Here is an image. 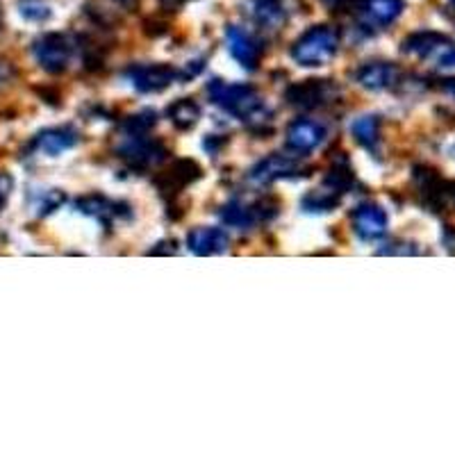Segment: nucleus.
I'll return each instance as SVG.
<instances>
[{
    "mask_svg": "<svg viewBox=\"0 0 455 455\" xmlns=\"http://www.w3.org/2000/svg\"><path fill=\"white\" fill-rule=\"evenodd\" d=\"M207 96L223 112L233 114L237 119H255L262 114V99L251 84H228L221 80H212L207 84Z\"/></svg>",
    "mask_w": 455,
    "mask_h": 455,
    "instance_id": "nucleus-1",
    "label": "nucleus"
},
{
    "mask_svg": "<svg viewBox=\"0 0 455 455\" xmlns=\"http://www.w3.org/2000/svg\"><path fill=\"white\" fill-rule=\"evenodd\" d=\"M221 144H226V140H217L214 141V135L212 137H207L205 141H203V148L207 150V153H212V156H217V150H219V146Z\"/></svg>",
    "mask_w": 455,
    "mask_h": 455,
    "instance_id": "nucleus-30",
    "label": "nucleus"
},
{
    "mask_svg": "<svg viewBox=\"0 0 455 455\" xmlns=\"http://www.w3.org/2000/svg\"><path fill=\"white\" fill-rule=\"evenodd\" d=\"M451 5H453V10H455V0H451Z\"/></svg>",
    "mask_w": 455,
    "mask_h": 455,
    "instance_id": "nucleus-35",
    "label": "nucleus"
},
{
    "mask_svg": "<svg viewBox=\"0 0 455 455\" xmlns=\"http://www.w3.org/2000/svg\"><path fill=\"white\" fill-rule=\"evenodd\" d=\"M0 28H3V10H0Z\"/></svg>",
    "mask_w": 455,
    "mask_h": 455,
    "instance_id": "nucleus-34",
    "label": "nucleus"
},
{
    "mask_svg": "<svg viewBox=\"0 0 455 455\" xmlns=\"http://www.w3.org/2000/svg\"><path fill=\"white\" fill-rule=\"evenodd\" d=\"M355 78L364 89L380 92V89H387L396 83L398 68L394 67L392 62H371L364 64V67L355 73Z\"/></svg>",
    "mask_w": 455,
    "mask_h": 455,
    "instance_id": "nucleus-15",
    "label": "nucleus"
},
{
    "mask_svg": "<svg viewBox=\"0 0 455 455\" xmlns=\"http://www.w3.org/2000/svg\"><path fill=\"white\" fill-rule=\"evenodd\" d=\"M339 32L332 26H315L300 35L291 46V60L300 67H323L335 57Z\"/></svg>",
    "mask_w": 455,
    "mask_h": 455,
    "instance_id": "nucleus-2",
    "label": "nucleus"
},
{
    "mask_svg": "<svg viewBox=\"0 0 455 455\" xmlns=\"http://www.w3.org/2000/svg\"><path fill=\"white\" fill-rule=\"evenodd\" d=\"M299 171V162L290 156H283V153H274V156L264 157L259 164L253 166L251 171V180L255 185H269V182L283 180V178L296 176Z\"/></svg>",
    "mask_w": 455,
    "mask_h": 455,
    "instance_id": "nucleus-10",
    "label": "nucleus"
},
{
    "mask_svg": "<svg viewBox=\"0 0 455 455\" xmlns=\"http://www.w3.org/2000/svg\"><path fill=\"white\" fill-rule=\"evenodd\" d=\"M328 5H341V3H347V0H326Z\"/></svg>",
    "mask_w": 455,
    "mask_h": 455,
    "instance_id": "nucleus-33",
    "label": "nucleus"
},
{
    "mask_svg": "<svg viewBox=\"0 0 455 455\" xmlns=\"http://www.w3.org/2000/svg\"><path fill=\"white\" fill-rule=\"evenodd\" d=\"M405 3L403 0H363L360 12H363L364 21L373 26H389L403 14Z\"/></svg>",
    "mask_w": 455,
    "mask_h": 455,
    "instance_id": "nucleus-16",
    "label": "nucleus"
},
{
    "mask_svg": "<svg viewBox=\"0 0 455 455\" xmlns=\"http://www.w3.org/2000/svg\"><path fill=\"white\" fill-rule=\"evenodd\" d=\"M287 148L294 150V153H312L315 148H319L321 141L326 140V128L319 124V121L312 119H300L290 124L287 128Z\"/></svg>",
    "mask_w": 455,
    "mask_h": 455,
    "instance_id": "nucleus-9",
    "label": "nucleus"
},
{
    "mask_svg": "<svg viewBox=\"0 0 455 455\" xmlns=\"http://www.w3.org/2000/svg\"><path fill=\"white\" fill-rule=\"evenodd\" d=\"M166 148L156 140H148L146 135L128 137L125 135V141L119 146V157L132 169H150V166L160 164V162L166 160Z\"/></svg>",
    "mask_w": 455,
    "mask_h": 455,
    "instance_id": "nucleus-4",
    "label": "nucleus"
},
{
    "mask_svg": "<svg viewBox=\"0 0 455 455\" xmlns=\"http://www.w3.org/2000/svg\"><path fill=\"white\" fill-rule=\"evenodd\" d=\"M353 180H355V176H353V169L348 166V162L344 160V157H339L337 162H332L331 171H328L326 180H323V185L331 187L332 192L337 194H347L348 189L353 187Z\"/></svg>",
    "mask_w": 455,
    "mask_h": 455,
    "instance_id": "nucleus-21",
    "label": "nucleus"
},
{
    "mask_svg": "<svg viewBox=\"0 0 455 455\" xmlns=\"http://www.w3.org/2000/svg\"><path fill=\"white\" fill-rule=\"evenodd\" d=\"M251 16L267 30H280L287 21V10L283 0H251Z\"/></svg>",
    "mask_w": 455,
    "mask_h": 455,
    "instance_id": "nucleus-17",
    "label": "nucleus"
},
{
    "mask_svg": "<svg viewBox=\"0 0 455 455\" xmlns=\"http://www.w3.org/2000/svg\"><path fill=\"white\" fill-rule=\"evenodd\" d=\"M198 178H201V166L196 162L178 160L169 166V171L156 178V185L164 196H178L185 187L196 182Z\"/></svg>",
    "mask_w": 455,
    "mask_h": 455,
    "instance_id": "nucleus-8",
    "label": "nucleus"
},
{
    "mask_svg": "<svg viewBox=\"0 0 455 455\" xmlns=\"http://www.w3.org/2000/svg\"><path fill=\"white\" fill-rule=\"evenodd\" d=\"M187 246L196 255H219L228 249V235L221 228H194Z\"/></svg>",
    "mask_w": 455,
    "mask_h": 455,
    "instance_id": "nucleus-14",
    "label": "nucleus"
},
{
    "mask_svg": "<svg viewBox=\"0 0 455 455\" xmlns=\"http://www.w3.org/2000/svg\"><path fill=\"white\" fill-rule=\"evenodd\" d=\"M5 78H7V67L5 64H0V83H3Z\"/></svg>",
    "mask_w": 455,
    "mask_h": 455,
    "instance_id": "nucleus-32",
    "label": "nucleus"
},
{
    "mask_svg": "<svg viewBox=\"0 0 455 455\" xmlns=\"http://www.w3.org/2000/svg\"><path fill=\"white\" fill-rule=\"evenodd\" d=\"M221 219L226 226H233V228H251L255 221V212L251 207L242 205V203L233 201L228 203L226 207H221Z\"/></svg>",
    "mask_w": 455,
    "mask_h": 455,
    "instance_id": "nucleus-23",
    "label": "nucleus"
},
{
    "mask_svg": "<svg viewBox=\"0 0 455 455\" xmlns=\"http://www.w3.org/2000/svg\"><path fill=\"white\" fill-rule=\"evenodd\" d=\"M255 219H262V221H267V219H274L275 214H278V203L274 201V198H262L259 203H255Z\"/></svg>",
    "mask_w": 455,
    "mask_h": 455,
    "instance_id": "nucleus-27",
    "label": "nucleus"
},
{
    "mask_svg": "<svg viewBox=\"0 0 455 455\" xmlns=\"http://www.w3.org/2000/svg\"><path fill=\"white\" fill-rule=\"evenodd\" d=\"M166 116L178 130H192L201 119V108H198L196 100L180 99L166 108Z\"/></svg>",
    "mask_w": 455,
    "mask_h": 455,
    "instance_id": "nucleus-19",
    "label": "nucleus"
},
{
    "mask_svg": "<svg viewBox=\"0 0 455 455\" xmlns=\"http://www.w3.org/2000/svg\"><path fill=\"white\" fill-rule=\"evenodd\" d=\"M156 125V112H150V109H144L140 114H132L128 119L124 121V132L128 137H137V135H146L150 128Z\"/></svg>",
    "mask_w": 455,
    "mask_h": 455,
    "instance_id": "nucleus-24",
    "label": "nucleus"
},
{
    "mask_svg": "<svg viewBox=\"0 0 455 455\" xmlns=\"http://www.w3.org/2000/svg\"><path fill=\"white\" fill-rule=\"evenodd\" d=\"M125 78L130 80V84L141 93H156L162 89L171 87L176 83L178 71L169 64H144V67H132L125 71Z\"/></svg>",
    "mask_w": 455,
    "mask_h": 455,
    "instance_id": "nucleus-6",
    "label": "nucleus"
},
{
    "mask_svg": "<svg viewBox=\"0 0 455 455\" xmlns=\"http://www.w3.org/2000/svg\"><path fill=\"white\" fill-rule=\"evenodd\" d=\"M332 96H335V84L331 80H303L284 92L287 103L299 109L321 108V105L331 103Z\"/></svg>",
    "mask_w": 455,
    "mask_h": 455,
    "instance_id": "nucleus-5",
    "label": "nucleus"
},
{
    "mask_svg": "<svg viewBox=\"0 0 455 455\" xmlns=\"http://www.w3.org/2000/svg\"><path fill=\"white\" fill-rule=\"evenodd\" d=\"M351 132L353 137H355L357 144H363L364 148L376 153L378 141H380V119L373 116V114H364V116L353 121Z\"/></svg>",
    "mask_w": 455,
    "mask_h": 455,
    "instance_id": "nucleus-20",
    "label": "nucleus"
},
{
    "mask_svg": "<svg viewBox=\"0 0 455 455\" xmlns=\"http://www.w3.org/2000/svg\"><path fill=\"white\" fill-rule=\"evenodd\" d=\"M176 3H182V0H176Z\"/></svg>",
    "mask_w": 455,
    "mask_h": 455,
    "instance_id": "nucleus-37",
    "label": "nucleus"
},
{
    "mask_svg": "<svg viewBox=\"0 0 455 455\" xmlns=\"http://www.w3.org/2000/svg\"><path fill=\"white\" fill-rule=\"evenodd\" d=\"M353 230L364 242H376L387 233V214L376 203H363L353 212Z\"/></svg>",
    "mask_w": 455,
    "mask_h": 455,
    "instance_id": "nucleus-7",
    "label": "nucleus"
},
{
    "mask_svg": "<svg viewBox=\"0 0 455 455\" xmlns=\"http://www.w3.org/2000/svg\"><path fill=\"white\" fill-rule=\"evenodd\" d=\"M226 42H228V51L230 55L242 64L246 71H253L259 62V46L255 42L253 36L249 35L246 30L237 26H230L226 32Z\"/></svg>",
    "mask_w": 455,
    "mask_h": 455,
    "instance_id": "nucleus-12",
    "label": "nucleus"
},
{
    "mask_svg": "<svg viewBox=\"0 0 455 455\" xmlns=\"http://www.w3.org/2000/svg\"><path fill=\"white\" fill-rule=\"evenodd\" d=\"M440 67H446V68L455 67V48H453V46L446 48L444 55L440 57Z\"/></svg>",
    "mask_w": 455,
    "mask_h": 455,
    "instance_id": "nucleus-29",
    "label": "nucleus"
},
{
    "mask_svg": "<svg viewBox=\"0 0 455 455\" xmlns=\"http://www.w3.org/2000/svg\"><path fill=\"white\" fill-rule=\"evenodd\" d=\"M76 207H78L83 214H87V217H93L96 221L105 223V226H109L114 219H128L130 214H132L125 203L109 201V198L100 196V194L83 196L78 203H76Z\"/></svg>",
    "mask_w": 455,
    "mask_h": 455,
    "instance_id": "nucleus-11",
    "label": "nucleus"
},
{
    "mask_svg": "<svg viewBox=\"0 0 455 455\" xmlns=\"http://www.w3.org/2000/svg\"><path fill=\"white\" fill-rule=\"evenodd\" d=\"M78 132L68 125H62V128H48L42 130L39 135L35 137L32 141V148L36 153H44L48 157H55V156H62L64 150L73 148V146L78 144Z\"/></svg>",
    "mask_w": 455,
    "mask_h": 455,
    "instance_id": "nucleus-13",
    "label": "nucleus"
},
{
    "mask_svg": "<svg viewBox=\"0 0 455 455\" xmlns=\"http://www.w3.org/2000/svg\"><path fill=\"white\" fill-rule=\"evenodd\" d=\"M62 203H64V194L60 192V189H44V192H39L35 196L32 207H35V212L39 214V217H44V214H51L52 210H57Z\"/></svg>",
    "mask_w": 455,
    "mask_h": 455,
    "instance_id": "nucleus-26",
    "label": "nucleus"
},
{
    "mask_svg": "<svg viewBox=\"0 0 455 455\" xmlns=\"http://www.w3.org/2000/svg\"><path fill=\"white\" fill-rule=\"evenodd\" d=\"M73 52H76L73 42L60 32H48L32 44V55L46 73L67 71L73 60Z\"/></svg>",
    "mask_w": 455,
    "mask_h": 455,
    "instance_id": "nucleus-3",
    "label": "nucleus"
},
{
    "mask_svg": "<svg viewBox=\"0 0 455 455\" xmlns=\"http://www.w3.org/2000/svg\"><path fill=\"white\" fill-rule=\"evenodd\" d=\"M339 198L341 194L332 192L331 187L323 185V189L307 194V196L303 198V210H306V212H331L332 207L339 205Z\"/></svg>",
    "mask_w": 455,
    "mask_h": 455,
    "instance_id": "nucleus-22",
    "label": "nucleus"
},
{
    "mask_svg": "<svg viewBox=\"0 0 455 455\" xmlns=\"http://www.w3.org/2000/svg\"><path fill=\"white\" fill-rule=\"evenodd\" d=\"M444 87H446V92H451V93H455V80H444Z\"/></svg>",
    "mask_w": 455,
    "mask_h": 455,
    "instance_id": "nucleus-31",
    "label": "nucleus"
},
{
    "mask_svg": "<svg viewBox=\"0 0 455 455\" xmlns=\"http://www.w3.org/2000/svg\"><path fill=\"white\" fill-rule=\"evenodd\" d=\"M19 14L30 23H44L51 19V5L46 0H19Z\"/></svg>",
    "mask_w": 455,
    "mask_h": 455,
    "instance_id": "nucleus-25",
    "label": "nucleus"
},
{
    "mask_svg": "<svg viewBox=\"0 0 455 455\" xmlns=\"http://www.w3.org/2000/svg\"><path fill=\"white\" fill-rule=\"evenodd\" d=\"M453 157H455V146H453Z\"/></svg>",
    "mask_w": 455,
    "mask_h": 455,
    "instance_id": "nucleus-36",
    "label": "nucleus"
},
{
    "mask_svg": "<svg viewBox=\"0 0 455 455\" xmlns=\"http://www.w3.org/2000/svg\"><path fill=\"white\" fill-rule=\"evenodd\" d=\"M453 46L451 44L449 36L440 35V32H414V35H410L408 39H403V52H408V55H414V57H428L433 55L435 51H440V48H449Z\"/></svg>",
    "mask_w": 455,
    "mask_h": 455,
    "instance_id": "nucleus-18",
    "label": "nucleus"
},
{
    "mask_svg": "<svg viewBox=\"0 0 455 455\" xmlns=\"http://www.w3.org/2000/svg\"><path fill=\"white\" fill-rule=\"evenodd\" d=\"M12 194V178L10 173H5V171H0V210L5 207L7 198H10Z\"/></svg>",
    "mask_w": 455,
    "mask_h": 455,
    "instance_id": "nucleus-28",
    "label": "nucleus"
}]
</instances>
